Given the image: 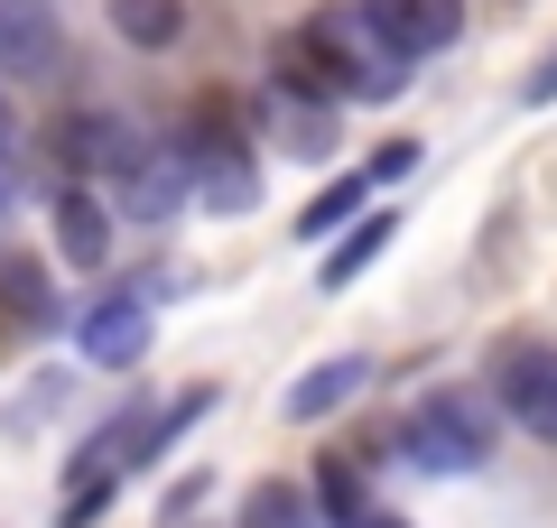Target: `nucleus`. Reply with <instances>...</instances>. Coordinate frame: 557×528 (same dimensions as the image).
Wrapping results in <instances>:
<instances>
[{
	"mask_svg": "<svg viewBox=\"0 0 557 528\" xmlns=\"http://www.w3.org/2000/svg\"><path fill=\"white\" fill-rule=\"evenodd\" d=\"M502 445L493 408H483L474 390H437V399H418L409 417H399V454H409L418 473H437V482H456V473H483Z\"/></svg>",
	"mask_w": 557,
	"mask_h": 528,
	"instance_id": "obj_2",
	"label": "nucleus"
},
{
	"mask_svg": "<svg viewBox=\"0 0 557 528\" xmlns=\"http://www.w3.org/2000/svg\"><path fill=\"white\" fill-rule=\"evenodd\" d=\"M112 214H131V223H177L186 204H196V186H186V158L177 149H139L131 167L112 176Z\"/></svg>",
	"mask_w": 557,
	"mask_h": 528,
	"instance_id": "obj_7",
	"label": "nucleus"
},
{
	"mask_svg": "<svg viewBox=\"0 0 557 528\" xmlns=\"http://www.w3.org/2000/svg\"><path fill=\"white\" fill-rule=\"evenodd\" d=\"M399 241V204H381V214H362L354 232H335V251H325V269H317V288H354L362 269H372L381 251Z\"/></svg>",
	"mask_w": 557,
	"mask_h": 528,
	"instance_id": "obj_15",
	"label": "nucleus"
},
{
	"mask_svg": "<svg viewBox=\"0 0 557 528\" xmlns=\"http://www.w3.org/2000/svg\"><path fill=\"white\" fill-rule=\"evenodd\" d=\"M47 149H57L65 186H94V196H102V186H112V176L131 167L139 149H149V139H139L121 112H65L57 130H47Z\"/></svg>",
	"mask_w": 557,
	"mask_h": 528,
	"instance_id": "obj_4",
	"label": "nucleus"
},
{
	"mask_svg": "<svg viewBox=\"0 0 557 528\" xmlns=\"http://www.w3.org/2000/svg\"><path fill=\"white\" fill-rule=\"evenodd\" d=\"M75 352H84V362H94V372H131L139 352H149V306H139L131 288L94 297V306L75 315Z\"/></svg>",
	"mask_w": 557,
	"mask_h": 528,
	"instance_id": "obj_8",
	"label": "nucleus"
},
{
	"mask_svg": "<svg viewBox=\"0 0 557 528\" xmlns=\"http://www.w3.org/2000/svg\"><path fill=\"white\" fill-rule=\"evenodd\" d=\"M186 186H196L205 214H251L260 204V158H242L233 139H186Z\"/></svg>",
	"mask_w": 557,
	"mask_h": 528,
	"instance_id": "obj_10",
	"label": "nucleus"
},
{
	"mask_svg": "<svg viewBox=\"0 0 557 528\" xmlns=\"http://www.w3.org/2000/svg\"><path fill=\"white\" fill-rule=\"evenodd\" d=\"M57 260L65 269H102L112 260V204L94 186H57Z\"/></svg>",
	"mask_w": 557,
	"mask_h": 528,
	"instance_id": "obj_11",
	"label": "nucleus"
},
{
	"mask_svg": "<svg viewBox=\"0 0 557 528\" xmlns=\"http://www.w3.org/2000/svg\"><path fill=\"white\" fill-rule=\"evenodd\" d=\"M260 121H270V139L288 158H335V102H307V93H278L270 84V102H260Z\"/></svg>",
	"mask_w": 557,
	"mask_h": 528,
	"instance_id": "obj_12",
	"label": "nucleus"
},
{
	"mask_svg": "<svg viewBox=\"0 0 557 528\" xmlns=\"http://www.w3.org/2000/svg\"><path fill=\"white\" fill-rule=\"evenodd\" d=\"M139 464H159V454H149V417H102V427L75 445V464H65V501H57V519H65V528L102 519L112 482H131Z\"/></svg>",
	"mask_w": 557,
	"mask_h": 528,
	"instance_id": "obj_3",
	"label": "nucleus"
},
{
	"mask_svg": "<svg viewBox=\"0 0 557 528\" xmlns=\"http://www.w3.org/2000/svg\"><path fill=\"white\" fill-rule=\"evenodd\" d=\"M112 28H121L131 47H149V56H159V47H177L186 10H177V0H112Z\"/></svg>",
	"mask_w": 557,
	"mask_h": 528,
	"instance_id": "obj_17",
	"label": "nucleus"
},
{
	"mask_svg": "<svg viewBox=\"0 0 557 528\" xmlns=\"http://www.w3.org/2000/svg\"><path fill=\"white\" fill-rule=\"evenodd\" d=\"M354 528H409V519H391V510H362V519Z\"/></svg>",
	"mask_w": 557,
	"mask_h": 528,
	"instance_id": "obj_22",
	"label": "nucleus"
},
{
	"mask_svg": "<svg viewBox=\"0 0 557 528\" xmlns=\"http://www.w3.org/2000/svg\"><path fill=\"white\" fill-rule=\"evenodd\" d=\"M362 380H372V362H362V352H335V362H317V372L288 380V399H278V408L298 417V427H317V417H335L344 399L362 390Z\"/></svg>",
	"mask_w": 557,
	"mask_h": 528,
	"instance_id": "obj_13",
	"label": "nucleus"
},
{
	"mask_svg": "<svg viewBox=\"0 0 557 528\" xmlns=\"http://www.w3.org/2000/svg\"><path fill=\"white\" fill-rule=\"evenodd\" d=\"M354 10H362V28H372L399 65L456 47V28H465V0H354Z\"/></svg>",
	"mask_w": 557,
	"mask_h": 528,
	"instance_id": "obj_6",
	"label": "nucleus"
},
{
	"mask_svg": "<svg viewBox=\"0 0 557 528\" xmlns=\"http://www.w3.org/2000/svg\"><path fill=\"white\" fill-rule=\"evenodd\" d=\"M65 65V28L47 0H0V75L10 84H47Z\"/></svg>",
	"mask_w": 557,
	"mask_h": 528,
	"instance_id": "obj_9",
	"label": "nucleus"
},
{
	"mask_svg": "<svg viewBox=\"0 0 557 528\" xmlns=\"http://www.w3.org/2000/svg\"><path fill=\"white\" fill-rule=\"evenodd\" d=\"M0 325H10V334H47V325H57V288H47V260H28V251L0 260Z\"/></svg>",
	"mask_w": 557,
	"mask_h": 528,
	"instance_id": "obj_14",
	"label": "nucleus"
},
{
	"mask_svg": "<svg viewBox=\"0 0 557 528\" xmlns=\"http://www.w3.org/2000/svg\"><path fill=\"white\" fill-rule=\"evenodd\" d=\"M520 102H557V56H548V65H539V75H530V84H520Z\"/></svg>",
	"mask_w": 557,
	"mask_h": 528,
	"instance_id": "obj_21",
	"label": "nucleus"
},
{
	"mask_svg": "<svg viewBox=\"0 0 557 528\" xmlns=\"http://www.w3.org/2000/svg\"><path fill=\"white\" fill-rule=\"evenodd\" d=\"M493 408L511 427H530L539 445H557V352L548 343H502L493 352Z\"/></svg>",
	"mask_w": 557,
	"mask_h": 528,
	"instance_id": "obj_5",
	"label": "nucleus"
},
{
	"mask_svg": "<svg viewBox=\"0 0 557 528\" xmlns=\"http://www.w3.org/2000/svg\"><path fill=\"white\" fill-rule=\"evenodd\" d=\"M362 204H372V176H362V167H354V176H335V186H325V196L298 214V241H335V232H354Z\"/></svg>",
	"mask_w": 557,
	"mask_h": 528,
	"instance_id": "obj_16",
	"label": "nucleus"
},
{
	"mask_svg": "<svg viewBox=\"0 0 557 528\" xmlns=\"http://www.w3.org/2000/svg\"><path fill=\"white\" fill-rule=\"evenodd\" d=\"M270 84L344 112V102H391V93H409V65L362 28V10H317V20H298L288 38H278V75H270Z\"/></svg>",
	"mask_w": 557,
	"mask_h": 528,
	"instance_id": "obj_1",
	"label": "nucleus"
},
{
	"mask_svg": "<svg viewBox=\"0 0 557 528\" xmlns=\"http://www.w3.org/2000/svg\"><path fill=\"white\" fill-rule=\"evenodd\" d=\"M10 196H20V121L0 102V214H10Z\"/></svg>",
	"mask_w": 557,
	"mask_h": 528,
	"instance_id": "obj_20",
	"label": "nucleus"
},
{
	"mask_svg": "<svg viewBox=\"0 0 557 528\" xmlns=\"http://www.w3.org/2000/svg\"><path fill=\"white\" fill-rule=\"evenodd\" d=\"M242 528H317V510H307L298 482H260L251 501H242Z\"/></svg>",
	"mask_w": 557,
	"mask_h": 528,
	"instance_id": "obj_18",
	"label": "nucleus"
},
{
	"mask_svg": "<svg viewBox=\"0 0 557 528\" xmlns=\"http://www.w3.org/2000/svg\"><path fill=\"white\" fill-rule=\"evenodd\" d=\"M307 510H325L335 528H354V519H362V482H354V464H335V454H325V464H317V501H307Z\"/></svg>",
	"mask_w": 557,
	"mask_h": 528,
	"instance_id": "obj_19",
	"label": "nucleus"
}]
</instances>
